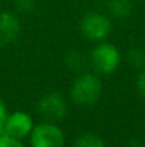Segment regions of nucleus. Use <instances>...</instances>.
<instances>
[{
	"label": "nucleus",
	"mask_w": 145,
	"mask_h": 147,
	"mask_svg": "<svg viewBox=\"0 0 145 147\" xmlns=\"http://www.w3.org/2000/svg\"><path fill=\"white\" fill-rule=\"evenodd\" d=\"M102 96V82L94 71H81L70 86V98L81 107L94 106Z\"/></svg>",
	"instance_id": "nucleus-1"
},
{
	"label": "nucleus",
	"mask_w": 145,
	"mask_h": 147,
	"mask_svg": "<svg viewBox=\"0 0 145 147\" xmlns=\"http://www.w3.org/2000/svg\"><path fill=\"white\" fill-rule=\"evenodd\" d=\"M121 60L122 57L120 49L107 40L96 43L88 56L90 66L98 76H110L115 73L121 64Z\"/></svg>",
	"instance_id": "nucleus-2"
},
{
	"label": "nucleus",
	"mask_w": 145,
	"mask_h": 147,
	"mask_svg": "<svg viewBox=\"0 0 145 147\" xmlns=\"http://www.w3.org/2000/svg\"><path fill=\"white\" fill-rule=\"evenodd\" d=\"M29 147H65V134L58 123L41 120L29 136Z\"/></svg>",
	"instance_id": "nucleus-3"
},
{
	"label": "nucleus",
	"mask_w": 145,
	"mask_h": 147,
	"mask_svg": "<svg viewBox=\"0 0 145 147\" xmlns=\"http://www.w3.org/2000/svg\"><path fill=\"white\" fill-rule=\"evenodd\" d=\"M112 30V22L107 14L100 11H88L80 22L81 34L91 43H100L108 39Z\"/></svg>",
	"instance_id": "nucleus-4"
},
{
	"label": "nucleus",
	"mask_w": 145,
	"mask_h": 147,
	"mask_svg": "<svg viewBox=\"0 0 145 147\" xmlns=\"http://www.w3.org/2000/svg\"><path fill=\"white\" fill-rule=\"evenodd\" d=\"M36 111L41 120L60 123L65 119L68 113V103L65 96L57 92H50L43 94L36 104Z\"/></svg>",
	"instance_id": "nucleus-5"
},
{
	"label": "nucleus",
	"mask_w": 145,
	"mask_h": 147,
	"mask_svg": "<svg viewBox=\"0 0 145 147\" xmlns=\"http://www.w3.org/2000/svg\"><path fill=\"white\" fill-rule=\"evenodd\" d=\"M34 117L24 111V110H13L9 111L6 123H4V134L19 139V140H27L31 130L34 129Z\"/></svg>",
	"instance_id": "nucleus-6"
},
{
	"label": "nucleus",
	"mask_w": 145,
	"mask_h": 147,
	"mask_svg": "<svg viewBox=\"0 0 145 147\" xmlns=\"http://www.w3.org/2000/svg\"><path fill=\"white\" fill-rule=\"evenodd\" d=\"M19 33H20L19 17L7 10L0 11V47L14 43Z\"/></svg>",
	"instance_id": "nucleus-7"
},
{
	"label": "nucleus",
	"mask_w": 145,
	"mask_h": 147,
	"mask_svg": "<svg viewBox=\"0 0 145 147\" xmlns=\"http://www.w3.org/2000/svg\"><path fill=\"white\" fill-rule=\"evenodd\" d=\"M107 9L110 16L115 19H127L132 11V1L131 0H108Z\"/></svg>",
	"instance_id": "nucleus-8"
},
{
	"label": "nucleus",
	"mask_w": 145,
	"mask_h": 147,
	"mask_svg": "<svg viewBox=\"0 0 145 147\" xmlns=\"http://www.w3.org/2000/svg\"><path fill=\"white\" fill-rule=\"evenodd\" d=\"M73 147H107V144L96 133H83L74 140Z\"/></svg>",
	"instance_id": "nucleus-9"
},
{
	"label": "nucleus",
	"mask_w": 145,
	"mask_h": 147,
	"mask_svg": "<svg viewBox=\"0 0 145 147\" xmlns=\"http://www.w3.org/2000/svg\"><path fill=\"white\" fill-rule=\"evenodd\" d=\"M128 63L134 69H145V50L141 47H132L128 51Z\"/></svg>",
	"instance_id": "nucleus-10"
},
{
	"label": "nucleus",
	"mask_w": 145,
	"mask_h": 147,
	"mask_svg": "<svg viewBox=\"0 0 145 147\" xmlns=\"http://www.w3.org/2000/svg\"><path fill=\"white\" fill-rule=\"evenodd\" d=\"M67 64L74 70H81L86 64V59L81 54V51H70L67 54Z\"/></svg>",
	"instance_id": "nucleus-11"
},
{
	"label": "nucleus",
	"mask_w": 145,
	"mask_h": 147,
	"mask_svg": "<svg viewBox=\"0 0 145 147\" xmlns=\"http://www.w3.org/2000/svg\"><path fill=\"white\" fill-rule=\"evenodd\" d=\"M0 147H29L27 144H24L23 140L10 137L7 134H0Z\"/></svg>",
	"instance_id": "nucleus-12"
},
{
	"label": "nucleus",
	"mask_w": 145,
	"mask_h": 147,
	"mask_svg": "<svg viewBox=\"0 0 145 147\" xmlns=\"http://www.w3.org/2000/svg\"><path fill=\"white\" fill-rule=\"evenodd\" d=\"M36 0H16V7L21 13H30L34 10Z\"/></svg>",
	"instance_id": "nucleus-13"
},
{
	"label": "nucleus",
	"mask_w": 145,
	"mask_h": 147,
	"mask_svg": "<svg viewBox=\"0 0 145 147\" xmlns=\"http://www.w3.org/2000/svg\"><path fill=\"white\" fill-rule=\"evenodd\" d=\"M137 92L142 98H145V69H142L137 77V83H135Z\"/></svg>",
	"instance_id": "nucleus-14"
},
{
	"label": "nucleus",
	"mask_w": 145,
	"mask_h": 147,
	"mask_svg": "<svg viewBox=\"0 0 145 147\" xmlns=\"http://www.w3.org/2000/svg\"><path fill=\"white\" fill-rule=\"evenodd\" d=\"M7 114H9V109H7L6 103L3 101V98L0 97V134H3V131H4V123H6Z\"/></svg>",
	"instance_id": "nucleus-15"
},
{
	"label": "nucleus",
	"mask_w": 145,
	"mask_h": 147,
	"mask_svg": "<svg viewBox=\"0 0 145 147\" xmlns=\"http://www.w3.org/2000/svg\"><path fill=\"white\" fill-rule=\"evenodd\" d=\"M127 147H145V146H144V143H142L141 140L134 139V140H131V142L127 144Z\"/></svg>",
	"instance_id": "nucleus-16"
}]
</instances>
